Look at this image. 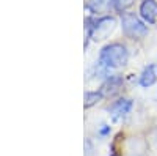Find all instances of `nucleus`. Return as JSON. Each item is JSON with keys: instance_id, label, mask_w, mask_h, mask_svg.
Here are the masks:
<instances>
[{"instance_id": "obj_1", "label": "nucleus", "mask_w": 157, "mask_h": 156, "mask_svg": "<svg viewBox=\"0 0 157 156\" xmlns=\"http://www.w3.org/2000/svg\"><path fill=\"white\" fill-rule=\"evenodd\" d=\"M127 60V50L121 44L107 46L101 54V62L107 66H121Z\"/></svg>"}, {"instance_id": "obj_2", "label": "nucleus", "mask_w": 157, "mask_h": 156, "mask_svg": "<svg viewBox=\"0 0 157 156\" xmlns=\"http://www.w3.org/2000/svg\"><path fill=\"white\" fill-rule=\"evenodd\" d=\"M123 30L132 38H140L146 35V25H143V22L135 18L134 14H124L123 16Z\"/></svg>"}, {"instance_id": "obj_6", "label": "nucleus", "mask_w": 157, "mask_h": 156, "mask_svg": "<svg viewBox=\"0 0 157 156\" xmlns=\"http://www.w3.org/2000/svg\"><path fill=\"white\" fill-rule=\"evenodd\" d=\"M110 3V0H91L90 2V8L93 10V11H104Z\"/></svg>"}, {"instance_id": "obj_5", "label": "nucleus", "mask_w": 157, "mask_h": 156, "mask_svg": "<svg viewBox=\"0 0 157 156\" xmlns=\"http://www.w3.org/2000/svg\"><path fill=\"white\" fill-rule=\"evenodd\" d=\"M155 82V73H154V68L152 66H148L141 74V79H140V84L143 87H149Z\"/></svg>"}, {"instance_id": "obj_7", "label": "nucleus", "mask_w": 157, "mask_h": 156, "mask_svg": "<svg viewBox=\"0 0 157 156\" xmlns=\"http://www.w3.org/2000/svg\"><path fill=\"white\" fill-rule=\"evenodd\" d=\"M130 2H132V0H115V5H116V8L123 10V8L129 6V5H130Z\"/></svg>"}, {"instance_id": "obj_3", "label": "nucleus", "mask_w": 157, "mask_h": 156, "mask_svg": "<svg viewBox=\"0 0 157 156\" xmlns=\"http://www.w3.org/2000/svg\"><path fill=\"white\" fill-rule=\"evenodd\" d=\"M130 107H132V102H130L129 99H121V101H118L116 104H113V107H112V110H110L112 118H113L115 122L124 118V117L129 114Z\"/></svg>"}, {"instance_id": "obj_4", "label": "nucleus", "mask_w": 157, "mask_h": 156, "mask_svg": "<svg viewBox=\"0 0 157 156\" xmlns=\"http://www.w3.org/2000/svg\"><path fill=\"white\" fill-rule=\"evenodd\" d=\"M140 13L148 22H155V19H157V3L154 0H145V2L141 3Z\"/></svg>"}, {"instance_id": "obj_8", "label": "nucleus", "mask_w": 157, "mask_h": 156, "mask_svg": "<svg viewBox=\"0 0 157 156\" xmlns=\"http://www.w3.org/2000/svg\"><path fill=\"white\" fill-rule=\"evenodd\" d=\"M86 99H88V102H86V106H91L96 99H99V95L98 93H94V95H86Z\"/></svg>"}]
</instances>
